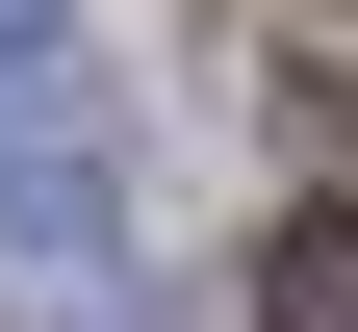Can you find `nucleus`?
Returning a JSON list of instances; mask_svg holds the SVG:
<instances>
[{"label":"nucleus","instance_id":"obj_1","mask_svg":"<svg viewBox=\"0 0 358 332\" xmlns=\"http://www.w3.org/2000/svg\"><path fill=\"white\" fill-rule=\"evenodd\" d=\"M0 307L128 332V103H103L77 26H26V0H0Z\"/></svg>","mask_w":358,"mask_h":332},{"label":"nucleus","instance_id":"obj_2","mask_svg":"<svg viewBox=\"0 0 358 332\" xmlns=\"http://www.w3.org/2000/svg\"><path fill=\"white\" fill-rule=\"evenodd\" d=\"M256 332H358V205H307V230H256Z\"/></svg>","mask_w":358,"mask_h":332}]
</instances>
